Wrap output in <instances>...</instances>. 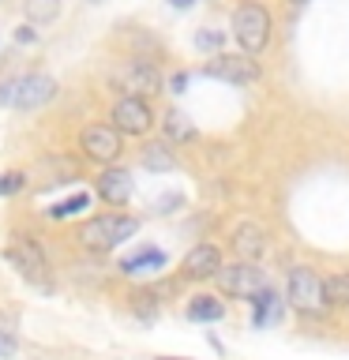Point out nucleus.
I'll list each match as a JSON object with an SVG mask.
<instances>
[{"instance_id": "obj_1", "label": "nucleus", "mask_w": 349, "mask_h": 360, "mask_svg": "<svg viewBox=\"0 0 349 360\" xmlns=\"http://www.w3.org/2000/svg\"><path fill=\"white\" fill-rule=\"evenodd\" d=\"M139 218L128 210H101V214H90L72 229V240L83 248V252H94V255H106V252H117L120 244H128L135 233H139Z\"/></svg>"}, {"instance_id": "obj_2", "label": "nucleus", "mask_w": 349, "mask_h": 360, "mask_svg": "<svg viewBox=\"0 0 349 360\" xmlns=\"http://www.w3.org/2000/svg\"><path fill=\"white\" fill-rule=\"evenodd\" d=\"M286 304L297 315H308V319L331 311L326 308V297H323V274L312 263H293L286 270Z\"/></svg>"}, {"instance_id": "obj_3", "label": "nucleus", "mask_w": 349, "mask_h": 360, "mask_svg": "<svg viewBox=\"0 0 349 360\" xmlns=\"http://www.w3.org/2000/svg\"><path fill=\"white\" fill-rule=\"evenodd\" d=\"M4 259H8V266L15 270L23 281H30V285H38V289L53 285L49 255L42 252V244L34 240V236H11L8 248H4Z\"/></svg>"}, {"instance_id": "obj_4", "label": "nucleus", "mask_w": 349, "mask_h": 360, "mask_svg": "<svg viewBox=\"0 0 349 360\" xmlns=\"http://www.w3.org/2000/svg\"><path fill=\"white\" fill-rule=\"evenodd\" d=\"M229 30H233V41L241 45V53L248 56H259L270 45V30H274V22H270V11L263 4H241L233 11V22H229Z\"/></svg>"}, {"instance_id": "obj_5", "label": "nucleus", "mask_w": 349, "mask_h": 360, "mask_svg": "<svg viewBox=\"0 0 349 360\" xmlns=\"http://www.w3.org/2000/svg\"><path fill=\"white\" fill-rule=\"evenodd\" d=\"M214 285H218L222 297L248 304L255 292H263L270 281H267V270L259 266V263H252V259H233V263L222 266V274L214 278Z\"/></svg>"}, {"instance_id": "obj_6", "label": "nucleus", "mask_w": 349, "mask_h": 360, "mask_svg": "<svg viewBox=\"0 0 349 360\" xmlns=\"http://www.w3.org/2000/svg\"><path fill=\"white\" fill-rule=\"evenodd\" d=\"M109 124L117 128L124 139H146L158 124V112L151 105V98H135V94H120L109 109Z\"/></svg>"}, {"instance_id": "obj_7", "label": "nucleus", "mask_w": 349, "mask_h": 360, "mask_svg": "<svg viewBox=\"0 0 349 360\" xmlns=\"http://www.w3.org/2000/svg\"><path fill=\"white\" fill-rule=\"evenodd\" d=\"M79 150H83V158H87V162H94L98 169L120 165V158H124V135L113 128V124L94 120V124H87V128L79 131Z\"/></svg>"}, {"instance_id": "obj_8", "label": "nucleus", "mask_w": 349, "mask_h": 360, "mask_svg": "<svg viewBox=\"0 0 349 360\" xmlns=\"http://www.w3.org/2000/svg\"><path fill=\"white\" fill-rule=\"evenodd\" d=\"M203 75L218 79V83H229V86H252L263 79V68H259V60L248 53H214L210 60L203 64Z\"/></svg>"}, {"instance_id": "obj_9", "label": "nucleus", "mask_w": 349, "mask_h": 360, "mask_svg": "<svg viewBox=\"0 0 349 360\" xmlns=\"http://www.w3.org/2000/svg\"><path fill=\"white\" fill-rule=\"evenodd\" d=\"M113 86H117L120 94L154 98L158 90L165 86V79H162V72H158V64H151L146 56H132V60H124L117 72H113Z\"/></svg>"}, {"instance_id": "obj_10", "label": "nucleus", "mask_w": 349, "mask_h": 360, "mask_svg": "<svg viewBox=\"0 0 349 360\" xmlns=\"http://www.w3.org/2000/svg\"><path fill=\"white\" fill-rule=\"evenodd\" d=\"M222 266H225V248L214 244V240H199L184 252L177 274H180V281H196V285H203V281L218 278Z\"/></svg>"}, {"instance_id": "obj_11", "label": "nucleus", "mask_w": 349, "mask_h": 360, "mask_svg": "<svg viewBox=\"0 0 349 360\" xmlns=\"http://www.w3.org/2000/svg\"><path fill=\"white\" fill-rule=\"evenodd\" d=\"M56 90H61V86H56V79L45 75V72L19 75V79H11V101H8V105L19 109V112H34V109L49 105V101L56 98Z\"/></svg>"}, {"instance_id": "obj_12", "label": "nucleus", "mask_w": 349, "mask_h": 360, "mask_svg": "<svg viewBox=\"0 0 349 360\" xmlns=\"http://www.w3.org/2000/svg\"><path fill=\"white\" fill-rule=\"evenodd\" d=\"M94 195L106 202L109 210H124L135 195V180L124 165H106V169H98V176H94Z\"/></svg>"}, {"instance_id": "obj_13", "label": "nucleus", "mask_w": 349, "mask_h": 360, "mask_svg": "<svg viewBox=\"0 0 349 360\" xmlns=\"http://www.w3.org/2000/svg\"><path fill=\"white\" fill-rule=\"evenodd\" d=\"M229 252L236 259H252V263H259V259L270 252V233L259 221H236L233 233H229Z\"/></svg>"}, {"instance_id": "obj_14", "label": "nucleus", "mask_w": 349, "mask_h": 360, "mask_svg": "<svg viewBox=\"0 0 349 360\" xmlns=\"http://www.w3.org/2000/svg\"><path fill=\"white\" fill-rule=\"evenodd\" d=\"M169 266V255L158 244H139L135 252H128L120 259V274L124 278H143V274H158Z\"/></svg>"}, {"instance_id": "obj_15", "label": "nucleus", "mask_w": 349, "mask_h": 360, "mask_svg": "<svg viewBox=\"0 0 349 360\" xmlns=\"http://www.w3.org/2000/svg\"><path fill=\"white\" fill-rule=\"evenodd\" d=\"M184 315L191 323H222L229 315V304H225L222 292H191L184 304Z\"/></svg>"}, {"instance_id": "obj_16", "label": "nucleus", "mask_w": 349, "mask_h": 360, "mask_svg": "<svg viewBox=\"0 0 349 360\" xmlns=\"http://www.w3.org/2000/svg\"><path fill=\"white\" fill-rule=\"evenodd\" d=\"M248 308H252V326H270V323H281V315H286V297H278V289L267 285L263 292H255L248 300Z\"/></svg>"}, {"instance_id": "obj_17", "label": "nucleus", "mask_w": 349, "mask_h": 360, "mask_svg": "<svg viewBox=\"0 0 349 360\" xmlns=\"http://www.w3.org/2000/svg\"><path fill=\"white\" fill-rule=\"evenodd\" d=\"M139 165L146 169V173H173V169L180 165V158L173 154V143H143L139 146Z\"/></svg>"}, {"instance_id": "obj_18", "label": "nucleus", "mask_w": 349, "mask_h": 360, "mask_svg": "<svg viewBox=\"0 0 349 360\" xmlns=\"http://www.w3.org/2000/svg\"><path fill=\"white\" fill-rule=\"evenodd\" d=\"M158 124H162V135H165V143H191V139H196V124H191L188 117H184V112H180V109H165V117L162 120H158Z\"/></svg>"}, {"instance_id": "obj_19", "label": "nucleus", "mask_w": 349, "mask_h": 360, "mask_svg": "<svg viewBox=\"0 0 349 360\" xmlns=\"http://www.w3.org/2000/svg\"><path fill=\"white\" fill-rule=\"evenodd\" d=\"M323 297H326V308L331 311L349 308V270H331L323 278Z\"/></svg>"}, {"instance_id": "obj_20", "label": "nucleus", "mask_w": 349, "mask_h": 360, "mask_svg": "<svg viewBox=\"0 0 349 360\" xmlns=\"http://www.w3.org/2000/svg\"><path fill=\"white\" fill-rule=\"evenodd\" d=\"M64 0H23V15L30 19V27H49L61 19Z\"/></svg>"}, {"instance_id": "obj_21", "label": "nucleus", "mask_w": 349, "mask_h": 360, "mask_svg": "<svg viewBox=\"0 0 349 360\" xmlns=\"http://www.w3.org/2000/svg\"><path fill=\"white\" fill-rule=\"evenodd\" d=\"M83 210H90V191H75V195H68L61 202H53V207H45V218H49V221H68V218H79Z\"/></svg>"}, {"instance_id": "obj_22", "label": "nucleus", "mask_w": 349, "mask_h": 360, "mask_svg": "<svg viewBox=\"0 0 349 360\" xmlns=\"http://www.w3.org/2000/svg\"><path fill=\"white\" fill-rule=\"evenodd\" d=\"M222 45H225V34L222 30H214V27H203L199 34H196V49L199 53H222Z\"/></svg>"}, {"instance_id": "obj_23", "label": "nucleus", "mask_w": 349, "mask_h": 360, "mask_svg": "<svg viewBox=\"0 0 349 360\" xmlns=\"http://www.w3.org/2000/svg\"><path fill=\"white\" fill-rule=\"evenodd\" d=\"M23 188H27V173H19V169H11V173H0V199L19 195Z\"/></svg>"}, {"instance_id": "obj_24", "label": "nucleus", "mask_w": 349, "mask_h": 360, "mask_svg": "<svg viewBox=\"0 0 349 360\" xmlns=\"http://www.w3.org/2000/svg\"><path fill=\"white\" fill-rule=\"evenodd\" d=\"M188 83H191V75H188V72H177L165 86H169V94H184V86H188Z\"/></svg>"}, {"instance_id": "obj_25", "label": "nucleus", "mask_w": 349, "mask_h": 360, "mask_svg": "<svg viewBox=\"0 0 349 360\" xmlns=\"http://www.w3.org/2000/svg\"><path fill=\"white\" fill-rule=\"evenodd\" d=\"M15 349H19V342H15V338L0 330V356H11V353H15Z\"/></svg>"}, {"instance_id": "obj_26", "label": "nucleus", "mask_w": 349, "mask_h": 360, "mask_svg": "<svg viewBox=\"0 0 349 360\" xmlns=\"http://www.w3.org/2000/svg\"><path fill=\"white\" fill-rule=\"evenodd\" d=\"M34 38H38V34H34V27H19L15 30V41L23 45V41H34Z\"/></svg>"}, {"instance_id": "obj_27", "label": "nucleus", "mask_w": 349, "mask_h": 360, "mask_svg": "<svg viewBox=\"0 0 349 360\" xmlns=\"http://www.w3.org/2000/svg\"><path fill=\"white\" fill-rule=\"evenodd\" d=\"M191 4H196V0H169V8H177V11H188Z\"/></svg>"}, {"instance_id": "obj_28", "label": "nucleus", "mask_w": 349, "mask_h": 360, "mask_svg": "<svg viewBox=\"0 0 349 360\" xmlns=\"http://www.w3.org/2000/svg\"><path fill=\"white\" fill-rule=\"evenodd\" d=\"M158 360H188V356H158Z\"/></svg>"}, {"instance_id": "obj_29", "label": "nucleus", "mask_w": 349, "mask_h": 360, "mask_svg": "<svg viewBox=\"0 0 349 360\" xmlns=\"http://www.w3.org/2000/svg\"><path fill=\"white\" fill-rule=\"evenodd\" d=\"M289 4H308V0H289Z\"/></svg>"}]
</instances>
